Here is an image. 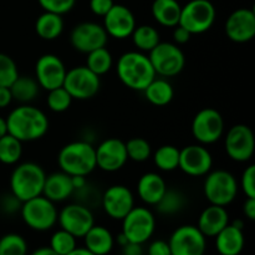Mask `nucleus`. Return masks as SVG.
I'll list each match as a JSON object with an SVG mask.
<instances>
[{"label":"nucleus","mask_w":255,"mask_h":255,"mask_svg":"<svg viewBox=\"0 0 255 255\" xmlns=\"http://www.w3.org/2000/svg\"><path fill=\"white\" fill-rule=\"evenodd\" d=\"M5 120L7 133L21 142L36 141L49 131V119L45 112L31 105L16 107Z\"/></svg>","instance_id":"1"},{"label":"nucleus","mask_w":255,"mask_h":255,"mask_svg":"<svg viewBox=\"0 0 255 255\" xmlns=\"http://www.w3.org/2000/svg\"><path fill=\"white\" fill-rule=\"evenodd\" d=\"M117 76L120 81L134 91H143L157 76L148 55L141 51H127L117 60Z\"/></svg>","instance_id":"2"},{"label":"nucleus","mask_w":255,"mask_h":255,"mask_svg":"<svg viewBox=\"0 0 255 255\" xmlns=\"http://www.w3.org/2000/svg\"><path fill=\"white\" fill-rule=\"evenodd\" d=\"M60 171L69 176H85L96 169L95 147L87 141H74L65 144L57 156Z\"/></svg>","instance_id":"3"},{"label":"nucleus","mask_w":255,"mask_h":255,"mask_svg":"<svg viewBox=\"0 0 255 255\" xmlns=\"http://www.w3.org/2000/svg\"><path fill=\"white\" fill-rule=\"evenodd\" d=\"M45 173L44 168L35 162H24L17 164L10 176V191L20 202L41 196L44 189Z\"/></svg>","instance_id":"4"},{"label":"nucleus","mask_w":255,"mask_h":255,"mask_svg":"<svg viewBox=\"0 0 255 255\" xmlns=\"http://www.w3.org/2000/svg\"><path fill=\"white\" fill-rule=\"evenodd\" d=\"M203 191L209 203L227 207L238 196L239 184L231 172L216 169L206 174Z\"/></svg>","instance_id":"5"},{"label":"nucleus","mask_w":255,"mask_h":255,"mask_svg":"<svg viewBox=\"0 0 255 255\" xmlns=\"http://www.w3.org/2000/svg\"><path fill=\"white\" fill-rule=\"evenodd\" d=\"M20 212L24 223L36 232L50 231L57 223L59 217V211L54 202L42 194L22 202Z\"/></svg>","instance_id":"6"},{"label":"nucleus","mask_w":255,"mask_h":255,"mask_svg":"<svg viewBox=\"0 0 255 255\" xmlns=\"http://www.w3.org/2000/svg\"><path fill=\"white\" fill-rule=\"evenodd\" d=\"M217 11L209 0H191L182 6L178 25L192 35L203 34L213 26Z\"/></svg>","instance_id":"7"},{"label":"nucleus","mask_w":255,"mask_h":255,"mask_svg":"<svg viewBox=\"0 0 255 255\" xmlns=\"http://www.w3.org/2000/svg\"><path fill=\"white\" fill-rule=\"evenodd\" d=\"M148 57L156 75L162 77L177 76L186 66L184 52L174 42H159L148 52Z\"/></svg>","instance_id":"8"},{"label":"nucleus","mask_w":255,"mask_h":255,"mask_svg":"<svg viewBox=\"0 0 255 255\" xmlns=\"http://www.w3.org/2000/svg\"><path fill=\"white\" fill-rule=\"evenodd\" d=\"M156 231L154 214L146 207H133L122 219V233L132 243L144 244Z\"/></svg>","instance_id":"9"},{"label":"nucleus","mask_w":255,"mask_h":255,"mask_svg":"<svg viewBox=\"0 0 255 255\" xmlns=\"http://www.w3.org/2000/svg\"><path fill=\"white\" fill-rule=\"evenodd\" d=\"M62 87L72 97V100H90L96 96L101 87L100 76L86 66H76L67 70Z\"/></svg>","instance_id":"10"},{"label":"nucleus","mask_w":255,"mask_h":255,"mask_svg":"<svg viewBox=\"0 0 255 255\" xmlns=\"http://www.w3.org/2000/svg\"><path fill=\"white\" fill-rule=\"evenodd\" d=\"M192 134L203 146L216 143L224 133V119L216 109L201 110L192 121Z\"/></svg>","instance_id":"11"},{"label":"nucleus","mask_w":255,"mask_h":255,"mask_svg":"<svg viewBox=\"0 0 255 255\" xmlns=\"http://www.w3.org/2000/svg\"><path fill=\"white\" fill-rule=\"evenodd\" d=\"M172 255H204L207 238L196 226H181L172 233L168 241Z\"/></svg>","instance_id":"12"},{"label":"nucleus","mask_w":255,"mask_h":255,"mask_svg":"<svg viewBox=\"0 0 255 255\" xmlns=\"http://www.w3.org/2000/svg\"><path fill=\"white\" fill-rule=\"evenodd\" d=\"M57 223L61 229L69 232L75 238H84L95 224L91 209L81 203H71L59 212Z\"/></svg>","instance_id":"13"},{"label":"nucleus","mask_w":255,"mask_h":255,"mask_svg":"<svg viewBox=\"0 0 255 255\" xmlns=\"http://www.w3.org/2000/svg\"><path fill=\"white\" fill-rule=\"evenodd\" d=\"M224 146L229 158L236 162H248L255 149L253 131L247 125H234L227 132Z\"/></svg>","instance_id":"14"},{"label":"nucleus","mask_w":255,"mask_h":255,"mask_svg":"<svg viewBox=\"0 0 255 255\" xmlns=\"http://www.w3.org/2000/svg\"><path fill=\"white\" fill-rule=\"evenodd\" d=\"M109 41V35L102 25L92 21L77 24L70 34V42L75 50L84 54L105 47Z\"/></svg>","instance_id":"15"},{"label":"nucleus","mask_w":255,"mask_h":255,"mask_svg":"<svg viewBox=\"0 0 255 255\" xmlns=\"http://www.w3.org/2000/svg\"><path fill=\"white\" fill-rule=\"evenodd\" d=\"M67 69L57 55L45 54L35 64V77L40 89L46 91L61 87L66 76Z\"/></svg>","instance_id":"16"},{"label":"nucleus","mask_w":255,"mask_h":255,"mask_svg":"<svg viewBox=\"0 0 255 255\" xmlns=\"http://www.w3.org/2000/svg\"><path fill=\"white\" fill-rule=\"evenodd\" d=\"M213 157L203 144H189L179 151L178 168L191 177H202L212 171Z\"/></svg>","instance_id":"17"},{"label":"nucleus","mask_w":255,"mask_h":255,"mask_svg":"<svg viewBox=\"0 0 255 255\" xmlns=\"http://www.w3.org/2000/svg\"><path fill=\"white\" fill-rule=\"evenodd\" d=\"M105 213L115 221H122L134 207V196L128 187L114 184L105 191L101 197Z\"/></svg>","instance_id":"18"},{"label":"nucleus","mask_w":255,"mask_h":255,"mask_svg":"<svg viewBox=\"0 0 255 255\" xmlns=\"http://www.w3.org/2000/svg\"><path fill=\"white\" fill-rule=\"evenodd\" d=\"M96 168L104 172H117L124 168L128 161L126 152V144L120 138H107L102 141L97 147Z\"/></svg>","instance_id":"19"},{"label":"nucleus","mask_w":255,"mask_h":255,"mask_svg":"<svg viewBox=\"0 0 255 255\" xmlns=\"http://www.w3.org/2000/svg\"><path fill=\"white\" fill-rule=\"evenodd\" d=\"M107 35L114 39L124 40L132 35L136 25V17L131 9L121 4H114L104 16V25Z\"/></svg>","instance_id":"20"},{"label":"nucleus","mask_w":255,"mask_h":255,"mask_svg":"<svg viewBox=\"0 0 255 255\" xmlns=\"http://www.w3.org/2000/svg\"><path fill=\"white\" fill-rule=\"evenodd\" d=\"M226 34L229 40L238 44L253 40L255 36L254 10L247 7L234 10L226 21Z\"/></svg>","instance_id":"21"},{"label":"nucleus","mask_w":255,"mask_h":255,"mask_svg":"<svg viewBox=\"0 0 255 255\" xmlns=\"http://www.w3.org/2000/svg\"><path fill=\"white\" fill-rule=\"evenodd\" d=\"M229 224V214L226 207L211 204L203 209L198 218L197 228L206 238H214L222 229Z\"/></svg>","instance_id":"22"},{"label":"nucleus","mask_w":255,"mask_h":255,"mask_svg":"<svg viewBox=\"0 0 255 255\" xmlns=\"http://www.w3.org/2000/svg\"><path fill=\"white\" fill-rule=\"evenodd\" d=\"M74 192L71 176L62 171L46 174L42 196L46 197L47 199L54 203H60L69 199L74 194Z\"/></svg>","instance_id":"23"},{"label":"nucleus","mask_w":255,"mask_h":255,"mask_svg":"<svg viewBox=\"0 0 255 255\" xmlns=\"http://www.w3.org/2000/svg\"><path fill=\"white\" fill-rule=\"evenodd\" d=\"M167 191L163 177L154 172H148L139 177L137 183V194L143 203L156 206Z\"/></svg>","instance_id":"24"},{"label":"nucleus","mask_w":255,"mask_h":255,"mask_svg":"<svg viewBox=\"0 0 255 255\" xmlns=\"http://www.w3.org/2000/svg\"><path fill=\"white\" fill-rule=\"evenodd\" d=\"M216 248L221 255H239L243 252L246 238L243 229L229 223L216 237Z\"/></svg>","instance_id":"25"},{"label":"nucleus","mask_w":255,"mask_h":255,"mask_svg":"<svg viewBox=\"0 0 255 255\" xmlns=\"http://www.w3.org/2000/svg\"><path fill=\"white\" fill-rule=\"evenodd\" d=\"M85 248L95 255H107L111 253L115 246V238L111 232L102 226L91 227L85 234Z\"/></svg>","instance_id":"26"},{"label":"nucleus","mask_w":255,"mask_h":255,"mask_svg":"<svg viewBox=\"0 0 255 255\" xmlns=\"http://www.w3.org/2000/svg\"><path fill=\"white\" fill-rule=\"evenodd\" d=\"M182 6L177 0H154L151 12L153 19L164 27H174L178 25Z\"/></svg>","instance_id":"27"},{"label":"nucleus","mask_w":255,"mask_h":255,"mask_svg":"<svg viewBox=\"0 0 255 255\" xmlns=\"http://www.w3.org/2000/svg\"><path fill=\"white\" fill-rule=\"evenodd\" d=\"M142 92L149 104L158 107L167 106L174 97L173 86L166 77H154Z\"/></svg>","instance_id":"28"},{"label":"nucleus","mask_w":255,"mask_h":255,"mask_svg":"<svg viewBox=\"0 0 255 255\" xmlns=\"http://www.w3.org/2000/svg\"><path fill=\"white\" fill-rule=\"evenodd\" d=\"M35 31L37 36L42 40H46V41L56 40L64 31L62 15L44 11L35 21Z\"/></svg>","instance_id":"29"},{"label":"nucleus","mask_w":255,"mask_h":255,"mask_svg":"<svg viewBox=\"0 0 255 255\" xmlns=\"http://www.w3.org/2000/svg\"><path fill=\"white\" fill-rule=\"evenodd\" d=\"M11 91L12 100L20 102L22 105L30 104L37 97L40 91V86L34 77L20 76L12 82L9 87Z\"/></svg>","instance_id":"30"},{"label":"nucleus","mask_w":255,"mask_h":255,"mask_svg":"<svg viewBox=\"0 0 255 255\" xmlns=\"http://www.w3.org/2000/svg\"><path fill=\"white\" fill-rule=\"evenodd\" d=\"M129 37L132 39L134 46L137 47V51L141 52H149L161 42L159 32L152 25H139V26H136Z\"/></svg>","instance_id":"31"},{"label":"nucleus","mask_w":255,"mask_h":255,"mask_svg":"<svg viewBox=\"0 0 255 255\" xmlns=\"http://www.w3.org/2000/svg\"><path fill=\"white\" fill-rule=\"evenodd\" d=\"M187 198L182 192L177 189L167 188L166 193L161 198V201L156 204L157 212L163 216H173V214L179 213L182 209L186 207Z\"/></svg>","instance_id":"32"},{"label":"nucleus","mask_w":255,"mask_h":255,"mask_svg":"<svg viewBox=\"0 0 255 255\" xmlns=\"http://www.w3.org/2000/svg\"><path fill=\"white\" fill-rule=\"evenodd\" d=\"M179 151L176 146L163 144L158 147L153 154V162L158 169L163 172H172L178 168Z\"/></svg>","instance_id":"33"},{"label":"nucleus","mask_w":255,"mask_h":255,"mask_svg":"<svg viewBox=\"0 0 255 255\" xmlns=\"http://www.w3.org/2000/svg\"><path fill=\"white\" fill-rule=\"evenodd\" d=\"M112 65H114V59H112L111 52L105 46L89 52L85 66L89 67L97 76H102L112 69Z\"/></svg>","instance_id":"34"},{"label":"nucleus","mask_w":255,"mask_h":255,"mask_svg":"<svg viewBox=\"0 0 255 255\" xmlns=\"http://www.w3.org/2000/svg\"><path fill=\"white\" fill-rule=\"evenodd\" d=\"M22 156V142L6 133L0 138V162L6 166L17 163Z\"/></svg>","instance_id":"35"},{"label":"nucleus","mask_w":255,"mask_h":255,"mask_svg":"<svg viewBox=\"0 0 255 255\" xmlns=\"http://www.w3.org/2000/svg\"><path fill=\"white\" fill-rule=\"evenodd\" d=\"M27 243L20 234L9 233L0 238V255H26Z\"/></svg>","instance_id":"36"},{"label":"nucleus","mask_w":255,"mask_h":255,"mask_svg":"<svg viewBox=\"0 0 255 255\" xmlns=\"http://www.w3.org/2000/svg\"><path fill=\"white\" fill-rule=\"evenodd\" d=\"M128 159L133 162H144L151 157L152 148L148 141L142 137H133L125 142Z\"/></svg>","instance_id":"37"},{"label":"nucleus","mask_w":255,"mask_h":255,"mask_svg":"<svg viewBox=\"0 0 255 255\" xmlns=\"http://www.w3.org/2000/svg\"><path fill=\"white\" fill-rule=\"evenodd\" d=\"M76 239L69 232L60 229L51 236L49 247L59 255H67L77 247Z\"/></svg>","instance_id":"38"},{"label":"nucleus","mask_w":255,"mask_h":255,"mask_svg":"<svg viewBox=\"0 0 255 255\" xmlns=\"http://www.w3.org/2000/svg\"><path fill=\"white\" fill-rule=\"evenodd\" d=\"M46 97V104L47 107L51 110L52 112H56V114H61L65 112L66 110H69V107L71 106L72 97L70 96L69 92L64 89V87H57V89L50 90L47 91Z\"/></svg>","instance_id":"39"},{"label":"nucleus","mask_w":255,"mask_h":255,"mask_svg":"<svg viewBox=\"0 0 255 255\" xmlns=\"http://www.w3.org/2000/svg\"><path fill=\"white\" fill-rule=\"evenodd\" d=\"M19 77L16 62L9 55L0 52V86L10 87Z\"/></svg>","instance_id":"40"},{"label":"nucleus","mask_w":255,"mask_h":255,"mask_svg":"<svg viewBox=\"0 0 255 255\" xmlns=\"http://www.w3.org/2000/svg\"><path fill=\"white\" fill-rule=\"evenodd\" d=\"M44 11L64 15L74 9L76 0H37Z\"/></svg>","instance_id":"41"},{"label":"nucleus","mask_w":255,"mask_h":255,"mask_svg":"<svg viewBox=\"0 0 255 255\" xmlns=\"http://www.w3.org/2000/svg\"><path fill=\"white\" fill-rule=\"evenodd\" d=\"M239 188H242L247 198H255V166L251 164L243 171Z\"/></svg>","instance_id":"42"},{"label":"nucleus","mask_w":255,"mask_h":255,"mask_svg":"<svg viewBox=\"0 0 255 255\" xmlns=\"http://www.w3.org/2000/svg\"><path fill=\"white\" fill-rule=\"evenodd\" d=\"M114 0H90V10L97 16L104 17L114 6Z\"/></svg>","instance_id":"43"},{"label":"nucleus","mask_w":255,"mask_h":255,"mask_svg":"<svg viewBox=\"0 0 255 255\" xmlns=\"http://www.w3.org/2000/svg\"><path fill=\"white\" fill-rule=\"evenodd\" d=\"M147 255H172L168 242L162 239L152 242L147 249Z\"/></svg>","instance_id":"44"},{"label":"nucleus","mask_w":255,"mask_h":255,"mask_svg":"<svg viewBox=\"0 0 255 255\" xmlns=\"http://www.w3.org/2000/svg\"><path fill=\"white\" fill-rule=\"evenodd\" d=\"M173 41L174 44L177 45H183L187 44V42L191 40L192 34L186 30L184 27H182L181 25H177V26L173 27Z\"/></svg>","instance_id":"45"},{"label":"nucleus","mask_w":255,"mask_h":255,"mask_svg":"<svg viewBox=\"0 0 255 255\" xmlns=\"http://www.w3.org/2000/svg\"><path fill=\"white\" fill-rule=\"evenodd\" d=\"M142 246L143 244L128 242V243L121 247L122 255H143V248H142Z\"/></svg>","instance_id":"46"},{"label":"nucleus","mask_w":255,"mask_h":255,"mask_svg":"<svg viewBox=\"0 0 255 255\" xmlns=\"http://www.w3.org/2000/svg\"><path fill=\"white\" fill-rule=\"evenodd\" d=\"M243 213L249 221L255 219V198H247L243 204Z\"/></svg>","instance_id":"47"},{"label":"nucleus","mask_w":255,"mask_h":255,"mask_svg":"<svg viewBox=\"0 0 255 255\" xmlns=\"http://www.w3.org/2000/svg\"><path fill=\"white\" fill-rule=\"evenodd\" d=\"M12 102V95L9 87L0 86V109H5Z\"/></svg>","instance_id":"48"},{"label":"nucleus","mask_w":255,"mask_h":255,"mask_svg":"<svg viewBox=\"0 0 255 255\" xmlns=\"http://www.w3.org/2000/svg\"><path fill=\"white\" fill-rule=\"evenodd\" d=\"M72 186H74L75 192L79 191V189L85 188L87 186V179L85 176H72L71 177Z\"/></svg>","instance_id":"49"},{"label":"nucleus","mask_w":255,"mask_h":255,"mask_svg":"<svg viewBox=\"0 0 255 255\" xmlns=\"http://www.w3.org/2000/svg\"><path fill=\"white\" fill-rule=\"evenodd\" d=\"M30 255H59V254L55 253L50 247H41V248H37L36 251L32 252Z\"/></svg>","instance_id":"50"},{"label":"nucleus","mask_w":255,"mask_h":255,"mask_svg":"<svg viewBox=\"0 0 255 255\" xmlns=\"http://www.w3.org/2000/svg\"><path fill=\"white\" fill-rule=\"evenodd\" d=\"M67 255H95V254H92L91 252L87 251L85 247L84 248H79V247H76V248H75L71 253H69Z\"/></svg>","instance_id":"51"},{"label":"nucleus","mask_w":255,"mask_h":255,"mask_svg":"<svg viewBox=\"0 0 255 255\" xmlns=\"http://www.w3.org/2000/svg\"><path fill=\"white\" fill-rule=\"evenodd\" d=\"M7 133V126H6V120L4 117L0 116V138L4 137Z\"/></svg>","instance_id":"52"},{"label":"nucleus","mask_w":255,"mask_h":255,"mask_svg":"<svg viewBox=\"0 0 255 255\" xmlns=\"http://www.w3.org/2000/svg\"><path fill=\"white\" fill-rule=\"evenodd\" d=\"M116 242H117V244H119L120 247H122V246H125L126 243H128V241H127V238L125 237V234L122 233V232L119 234V236H117Z\"/></svg>","instance_id":"53"}]
</instances>
